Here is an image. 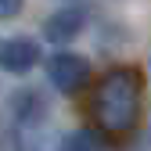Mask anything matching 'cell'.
<instances>
[{
    "label": "cell",
    "instance_id": "6da1fadb",
    "mask_svg": "<svg viewBox=\"0 0 151 151\" xmlns=\"http://www.w3.org/2000/svg\"><path fill=\"white\" fill-rule=\"evenodd\" d=\"M140 97H144V79L137 68L129 65L108 68L90 93V119L97 133L126 137L140 122Z\"/></svg>",
    "mask_w": 151,
    "mask_h": 151
},
{
    "label": "cell",
    "instance_id": "7a4b0ae2",
    "mask_svg": "<svg viewBox=\"0 0 151 151\" xmlns=\"http://www.w3.org/2000/svg\"><path fill=\"white\" fill-rule=\"evenodd\" d=\"M47 79L50 86L65 93V97H72V93H79L90 79V61L83 58V54H72V50H58L54 58L47 61Z\"/></svg>",
    "mask_w": 151,
    "mask_h": 151
},
{
    "label": "cell",
    "instance_id": "3957f363",
    "mask_svg": "<svg viewBox=\"0 0 151 151\" xmlns=\"http://www.w3.org/2000/svg\"><path fill=\"white\" fill-rule=\"evenodd\" d=\"M40 65V43L29 36H4L0 40V72L25 76Z\"/></svg>",
    "mask_w": 151,
    "mask_h": 151
},
{
    "label": "cell",
    "instance_id": "277c9868",
    "mask_svg": "<svg viewBox=\"0 0 151 151\" xmlns=\"http://www.w3.org/2000/svg\"><path fill=\"white\" fill-rule=\"evenodd\" d=\"M86 18H90L86 4H65V7H58L43 22V36H47L50 43H68V40H76V36L83 32Z\"/></svg>",
    "mask_w": 151,
    "mask_h": 151
},
{
    "label": "cell",
    "instance_id": "5b68a950",
    "mask_svg": "<svg viewBox=\"0 0 151 151\" xmlns=\"http://www.w3.org/2000/svg\"><path fill=\"white\" fill-rule=\"evenodd\" d=\"M11 111H14V119L22 122V126H36L47 115V101L40 97V90H14Z\"/></svg>",
    "mask_w": 151,
    "mask_h": 151
},
{
    "label": "cell",
    "instance_id": "8992f818",
    "mask_svg": "<svg viewBox=\"0 0 151 151\" xmlns=\"http://www.w3.org/2000/svg\"><path fill=\"white\" fill-rule=\"evenodd\" d=\"M58 151H108V140L97 133V129H90V126H79V129H72V133L61 140Z\"/></svg>",
    "mask_w": 151,
    "mask_h": 151
},
{
    "label": "cell",
    "instance_id": "52a82bcc",
    "mask_svg": "<svg viewBox=\"0 0 151 151\" xmlns=\"http://www.w3.org/2000/svg\"><path fill=\"white\" fill-rule=\"evenodd\" d=\"M22 4L25 0H0V18H4V22L7 18H18L22 14Z\"/></svg>",
    "mask_w": 151,
    "mask_h": 151
}]
</instances>
